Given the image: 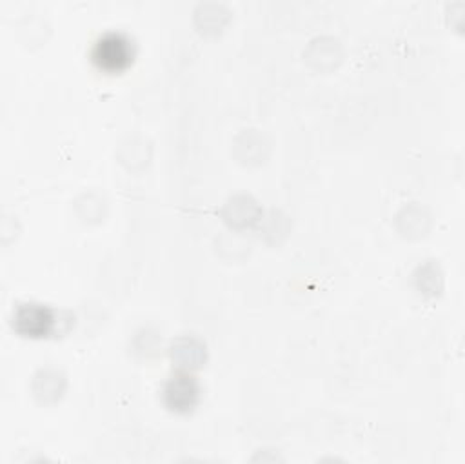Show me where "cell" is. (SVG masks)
I'll return each instance as SVG.
<instances>
[{"instance_id": "3", "label": "cell", "mask_w": 465, "mask_h": 464, "mask_svg": "<svg viewBox=\"0 0 465 464\" xmlns=\"http://www.w3.org/2000/svg\"><path fill=\"white\" fill-rule=\"evenodd\" d=\"M198 395H200L198 382L193 375H187V373H176L174 377H171V380L165 384V389H163L165 404L178 413L191 411L198 402Z\"/></svg>"}, {"instance_id": "2", "label": "cell", "mask_w": 465, "mask_h": 464, "mask_svg": "<svg viewBox=\"0 0 465 464\" xmlns=\"http://www.w3.org/2000/svg\"><path fill=\"white\" fill-rule=\"evenodd\" d=\"M56 324V315L53 309L42 304L27 302L20 304L13 315V328L24 337H47Z\"/></svg>"}, {"instance_id": "1", "label": "cell", "mask_w": 465, "mask_h": 464, "mask_svg": "<svg viewBox=\"0 0 465 464\" xmlns=\"http://www.w3.org/2000/svg\"><path fill=\"white\" fill-rule=\"evenodd\" d=\"M134 56V47L129 36L122 33H105L102 35L91 53L94 66L105 73L124 71Z\"/></svg>"}]
</instances>
